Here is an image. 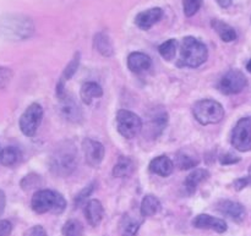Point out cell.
<instances>
[{
    "label": "cell",
    "mask_w": 251,
    "mask_h": 236,
    "mask_svg": "<svg viewBox=\"0 0 251 236\" xmlns=\"http://www.w3.org/2000/svg\"><path fill=\"white\" fill-rule=\"evenodd\" d=\"M78 165V153L71 141H63L55 147L50 156L49 168L56 176L71 175Z\"/></svg>",
    "instance_id": "6da1fadb"
},
{
    "label": "cell",
    "mask_w": 251,
    "mask_h": 236,
    "mask_svg": "<svg viewBox=\"0 0 251 236\" xmlns=\"http://www.w3.org/2000/svg\"><path fill=\"white\" fill-rule=\"evenodd\" d=\"M34 33V24L28 16L20 14L0 17V36L10 41H24Z\"/></svg>",
    "instance_id": "7a4b0ae2"
},
{
    "label": "cell",
    "mask_w": 251,
    "mask_h": 236,
    "mask_svg": "<svg viewBox=\"0 0 251 236\" xmlns=\"http://www.w3.org/2000/svg\"><path fill=\"white\" fill-rule=\"evenodd\" d=\"M208 58L207 47L196 39L195 37L188 36L181 41L180 59L176 65L179 68L195 69L206 63Z\"/></svg>",
    "instance_id": "3957f363"
},
{
    "label": "cell",
    "mask_w": 251,
    "mask_h": 236,
    "mask_svg": "<svg viewBox=\"0 0 251 236\" xmlns=\"http://www.w3.org/2000/svg\"><path fill=\"white\" fill-rule=\"evenodd\" d=\"M31 207L38 214H61L66 208V201L61 193L53 190H39L33 195Z\"/></svg>",
    "instance_id": "277c9868"
},
{
    "label": "cell",
    "mask_w": 251,
    "mask_h": 236,
    "mask_svg": "<svg viewBox=\"0 0 251 236\" xmlns=\"http://www.w3.org/2000/svg\"><path fill=\"white\" fill-rule=\"evenodd\" d=\"M193 114L202 125L218 124L225 118V108L217 100L202 99L194 104Z\"/></svg>",
    "instance_id": "5b68a950"
},
{
    "label": "cell",
    "mask_w": 251,
    "mask_h": 236,
    "mask_svg": "<svg viewBox=\"0 0 251 236\" xmlns=\"http://www.w3.org/2000/svg\"><path fill=\"white\" fill-rule=\"evenodd\" d=\"M144 127L142 120L139 115L126 109H120L117 113L118 132L125 139H134Z\"/></svg>",
    "instance_id": "8992f818"
},
{
    "label": "cell",
    "mask_w": 251,
    "mask_h": 236,
    "mask_svg": "<svg viewBox=\"0 0 251 236\" xmlns=\"http://www.w3.org/2000/svg\"><path fill=\"white\" fill-rule=\"evenodd\" d=\"M43 120V108L38 103L29 105L20 118V130L27 137H33Z\"/></svg>",
    "instance_id": "52a82bcc"
},
{
    "label": "cell",
    "mask_w": 251,
    "mask_h": 236,
    "mask_svg": "<svg viewBox=\"0 0 251 236\" xmlns=\"http://www.w3.org/2000/svg\"><path fill=\"white\" fill-rule=\"evenodd\" d=\"M230 142L237 151H251V117L243 118L237 122L233 129Z\"/></svg>",
    "instance_id": "ba28073f"
},
{
    "label": "cell",
    "mask_w": 251,
    "mask_h": 236,
    "mask_svg": "<svg viewBox=\"0 0 251 236\" xmlns=\"http://www.w3.org/2000/svg\"><path fill=\"white\" fill-rule=\"evenodd\" d=\"M248 86V78L239 70H229L221 77L218 90L226 95L238 94Z\"/></svg>",
    "instance_id": "9c48e42d"
},
{
    "label": "cell",
    "mask_w": 251,
    "mask_h": 236,
    "mask_svg": "<svg viewBox=\"0 0 251 236\" xmlns=\"http://www.w3.org/2000/svg\"><path fill=\"white\" fill-rule=\"evenodd\" d=\"M168 124V113L162 107H156L151 109L147 115L146 134L151 139H157L162 135Z\"/></svg>",
    "instance_id": "30bf717a"
},
{
    "label": "cell",
    "mask_w": 251,
    "mask_h": 236,
    "mask_svg": "<svg viewBox=\"0 0 251 236\" xmlns=\"http://www.w3.org/2000/svg\"><path fill=\"white\" fill-rule=\"evenodd\" d=\"M82 151L88 165L93 168L100 165L105 153L104 146L100 142L92 139H85L82 142Z\"/></svg>",
    "instance_id": "8fae6325"
},
{
    "label": "cell",
    "mask_w": 251,
    "mask_h": 236,
    "mask_svg": "<svg viewBox=\"0 0 251 236\" xmlns=\"http://www.w3.org/2000/svg\"><path fill=\"white\" fill-rule=\"evenodd\" d=\"M193 227H195L196 229L213 230V232L218 233V234L226 233L228 229V225L225 220L212 217L210 214H199L198 217L194 218Z\"/></svg>",
    "instance_id": "7c38bea8"
},
{
    "label": "cell",
    "mask_w": 251,
    "mask_h": 236,
    "mask_svg": "<svg viewBox=\"0 0 251 236\" xmlns=\"http://www.w3.org/2000/svg\"><path fill=\"white\" fill-rule=\"evenodd\" d=\"M78 65H80V53H76L75 55H74V58L70 60V63H69L68 65H66V68L64 69L60 80H59L58 83H56L55 92H56V97H58L59 100L64 99V98L68 95L65 91V83L68 82L69 80L73 78V76L75 75L76 71H77Z\"/></svg>",
    "instance_id": "4fadbf2b"
},
{
    "label": "cell",
    "mask_w": 251,
    "mask_h": 236,
    "mask_svg": "<svg viewBox=\"0 0 251 236\" xmlns=\"http://www.w3.org/2000/svg\"><path fill=\"white\" fill-rule=\"evenodd\" d=\"M60 114L66 121L73 124H80L82 121V109L75 99L69 95L60 100Z\"/></svg>",
    "instance_id": "5bb4252c"
},
{
    "label": "cell",
    "mask_w": 251,
    "mask_h": 236,
    "mask_svg": "<svg viewBox=\"0 0 251 236\" xmlns=\"http://www.w3.org/2000/svg\"><path fill=\"white\" fill-rule=\"evenodd\" d=\"M162 17H163V10L161 7H152L137 14L135 17V24L142 31H149L153 24L161 21Z\"/></svg>",
    "instance_id": "9a60e30c"
},
{
    "label": "cell",
    "mask_w": 251,
    "mask_h": 236,
    "mask_svg": "<svg viewBox=\"0 0 251 236\" xmlns=\"http://www.w3.org/2000/svg\"><path fill=\"white\" fill-rule=\"evenodd\" d=\"M216 210L222 213L226 217L230 218L237 223H242L245 218V208L239 202H234L230 200H225L218 202Z\"/></svg>",
    "instance_id": "2e32d148"
},
{
    "label": "cell",
    "mask_w": 251,
    "mask_h": 236,
    "mask_svg": "<svg viewBox=\"0 0 251 236\" xmlns=\"http://www.w3.org/2000/svg\"><path fill=\"white\" fill-rule=\"evenodd\" d=\"M200 164V157L198 152L191 147H184L179 149L176 156V165L180 170H189Z\"/></svg>",
    "instance_id": "e0dca14e"
},
{
    "label": "cell",
    "mask_w": 251,
    "mask_h": 236,
    "mask_svg": "<svg viewBox=\"0 0 251 236\" xmlns=\"http://www.w3.org/2000/svg\"><path fill=\"white\" fill-rule=\"evenodd\" d=\"M174 170V163L169 157L159 156L152 159L150 163V171L162 178H168Z\"/></svg>",
    "instance_id": "ac0fdd59"
},
{
    "label": "cell",
    "mask_w": 251,
    "mask_h": 236,
    "mask_svg": "<svg viewBox=\"0 0 251 236\" xmlns=\"http://www.w3.org/2000/svg\"><path fill=\"white\" fill-rule=\"evenodd\" d=\"M152 66V60L149 55L141 51H134L127 56V68L135 73L147 71Z\"/></svg>",
    "instance_id": "d6986e66"
},
{
    "label": "cell",
    "mask_w": 251,
    "mask_h": 236,
    "mask_svg": "<svg viewBox=\"0 0 251 236\" xmlns=\"http://www.w3.org/2000/svg\"><path fill=\"white\" fill-rule=\"evenodd\" d=\"M104 208L98 200H91L85 206V217L91 227H97L102 222Z\"/></svg>",
    "instance_id": "ffe728a7"
},
{
    "label": "cell",
    "mask_w": 251,
    "mask_h": 236,
    "mask_svg": "<svg viewBox=\"0 0 251 236\" xmlns=\"http://www.w3.org/2000/svg\"><path fill=\"white\" fill-rule=\"evenodd\" d=\"M210 178V171L207 169H195L186 176L184 181V188L188 195H193L196 192L199 185Z\"/></svg>",
    "instance_id": "44dd1931"
},
{
    "label": "cell",
    "mask_w": 251,
    "mask_h": 236,
    "mask_svg": "<svg viewBox=\"0 0 251 236\" xmlns=\"http://www.w3.org/2000/svg\"><path fill=\"white\" fill-rule=\"evenodd\" d=\"M103 95V90L97 82H85L80 90V97L85 104L91 105L93 100L100 99Z\"/></svg>",
    "instance_id": "7402d4cb"
},
{
    "label": "cell",
    "mask_w": 251,
    "mask_h": 236,
    "mask_svg": "<svg viewBox=\"0 0 251 236\" xmlns=\"http://www.w3.org/2000/svg\"><path fill=\"white\" fill-rule=\"evenodd\" d=\"M93 47H95L98 53L102 54L103 56H107V58L114 54L112 41H110L109 36L104 32H98L97 34H95V37H93Z\"/></svg>",
    "instance_id": "603a6c76"
},
{
    "label": "cell",
    "mask_w": 251,
    "mask_h": 236,
    "mask_svg": "<svg viewBox=\"0 0 251 236\" xmlns=\"http://www.w3.org/2000/svg\"><path fill=\"white\" fill-rule=\"evenodd\" d=\"M211 26L217 32L220 38L223 42H226V43H230V42H234L237 39V32H235V29L228 24H226V22L221 21V20H212L211 21Z\"/></svg>",
    "instance_id": "cb8c5ba5"
},
{
    "label": "cell",
    "mask_w": 251,
    "mask_h": 236,
    "mask_svg": "<svg viewBox=\"0 0 251 236\" xmlns=\"http://www.w3.org/2000/svg\"><path fill=\"white\" fill-rule=\"evenodd\" d=\"M135 170V163L130 157L122 156L118 159L117 164L113 168V176L114 178H126L130 176Z\"/></svg>",
    "instance_id": "d4e9b609"
},
{
    "label": "cell",
    "mask_w": 251,
    "mask_h": 236,
    "mask_svg": "<svg viewBox=\"0 0 251 236\" xmlns=\"http://www.w3.org/2000/svg\"><path fill=\"white\" fill-rule=\"evenodd\" d=\"M159 211H161V202L158 198L153 195L145 196L141 202V207H140L142 217H152L157 214Z\"/></svg>",
    "instance_id": "484cf974"
},
{
    "label": "cell",
    "mask_w": 251,
    "mask_h": 236,
    "mask_svg": "<svg viewBox=\"0 0 251 236\" xmlns=\"http://www.w3.org/2000/svg\"><path fill=\"white\" fill-rule=\"evenodd\" d=\"M140 227H141V220L125 214L120 222V234L122 236H137Z\"/></svg>",
    "instance_id": "4316f807"
},
{
    "label": "cell",
    "mask_w": 251,
    "mask_h": 236,
    "mask_svg": "<svg viewBox=\"0 0 251 236\" xmlns=\"http://www.w3.org/2000/svg\"><path fill=\"white\" fill-rule=\"evenodd\" d=\"M21 159V152L17 147H6L0 151V163L4 166H12Z\"/></svg>",
    "instance_id": "83f0119b"
},
{
    "label": "cell",
    "mask_w": 251,
    "mask_h": 236,
    "mask_svg": "<svg viewBox=\"0 0 251 236\" xmlns=\"http://www.w3.org/2000/svg\"><path fill=\"white\" fill-rule=\"evenodd\" d=\"M64 236H83V225L77 219H69L64 224L63 229Z\"/></svg>",
    "instance_id": "f1b7e54d"
},
{
    "label": "cell",
    "mask_w": 251,
    "mask_h": 236,
    "mask_svg": "<svg viewBox=\"0 0 251 236\" xmlns=\"http://www.w3.org/2000/svg\"><path fill=\"white\" fill-rule=\"evenodd\" d=\"M176 48H178V42L176 39H168L159 46L158 51L164 60L169 61L176 56Z\"/></svg>",
    "instance_id": "f546056e"
},
{
    "label": "cell",
    "mask_w": 251,
    "mask_h": 236,
    "mask_svg": "<svg viewBox=\"0 0 251 236\" xmlns=\"http://www.w3.org/2000/svg\"><path fill=\"white\" fill-rule=\"evenodd\" d=\"M95 190H96V181H92V183L88 184L86 188H83L82 190L77 193L75 200H74V205H75V207H80V206H82L83 203L87 202V198L92 195Z\"/></svg>",
    "instance_id": "4dcf8cb0"
},
{
    "label": "cell",
    "mask_w": 251,
    "mask_h": 236,
    "mask_svg": "<svg viewBox=\"0 0 251 236\" xmlns=\"http://www.w3.org/2000/svg\"><path fill=\"white\" fill-rule=\"evenodd\" d=\"M202 6V0H183V11L186 17H193Z\"/></svg>",
    "instance_id": "1f68e13d"
},
{
    "label": "cell",
    "mask_w": 251,
    "mask_h": 236,
    "mask_svg": "<svg viewBox=\"0 0 251 236\" xmlns=\"http://www.w3.org/2000/svg\"><path fill=\"white\" fill-rule=\"evenodd\" d=\"M42 180L38 175L36 174H29L26 178L22 179L21 181V188L24 190H32V189H36L37 186L41 185Z\"/></svg>",
    "instance_id": "d6a6232c"
},
{
    "label": "cell",
    "mask_w": 251,
    "mask_h": 236,
    "mask_svg": "<svg viewBox=\"0 0 251 236\" xmlns=\"http://www.w3.org/2000/svg\"><path fill=\"white\" fill-rule=\"evenodd\" d=\"M12 76H14V73H12L10 69L0 66V88L6 87L10 83V81H11Z\"/></svg>",
    "instance_id": "836d02e7"
},
{
    "label": "cell",
    "mask_w": 251,
    "mask_h": 236,
    "mask_svg": "<svg viewBox=\"0 0 251 236\" xmlns=\"http://www.w3.org/2000/svg\"><path fill=\"white\" fill-rule=\"evenodd\" d=\"M242 161V158L233 153H223L220 156V163L222 165H233Z\"/></svg>",
    "instance_id": "e575fe53"
},
{
    "label": "cell",
    "mask_w": 251,
    "mask_h": 236,
    "mask_svg": "<svg viewBox=\"0 0 251 236\" xmlns=\"http://www.w3.org/2000/svg\"><path fill=\"white\" fill-rule=\"evenodd\" d=\"M12 232V224L9 220H0V236H10Z\"/></svg>",
    "instance_id": "d590c367"
},
{
    "label": "cell",
    "mask_w": 251,
    "mask_h": 236,
    "mask_svg": "<svg viewBox=\"0 0 251 236\" xmlns=\"http://www.w3.org/2000/svg\"><path fill=\"white\" fill-rule=\"evenodd\" d=\"M25 236H48V235H47L46 230H44L43 228L37 225V227H33L31 228V229L27 230Z\"/></svg>",
    "instance_id": "8d00e7d4"
},
{
    "label": "cell",
    "mask_w": 251,
    "mask_h": 236,
    "mask_svg": "<svg viewBox=\"0 0 251 236\" xmlns=\"http://www.w3.org/2000/svg\"><path fill=\"white\" fill-rule=\"evenodd\" d=\"M233 186H234V189L237 191H242L243 189H245L247 186H249V180H248V178L237 179V180L233 183Z\"/></svg>",
    "instance_id": "74e56055"
},
{
    "label": "cell",
    "mask_w": 251,
    "mask_h": 236,
    "mask_svg": "<svg viewBox=\"0 0 251 236\" xmlns=\"http://www.w3.org/2000/svg\"><path fill=\"white\" fill-rule=\"evenodd\" d=\"M5 208V193L0 190V215L2 214Z\"/></svg>",
    "instance_id": "f35d334b"
},
{
    "label": "cell",
    "mask_w": 251,
    "mask_h": 236,
    "mask_svg": "<svg viewBox=\"0 0 251 236\" xmlns=\"http://www.w3.org/2000/svg\"><path fill=\"white\" fill-rule=\"evenodd\" d=\"M217 1V4L220 5L221 7H228L232 5L233 0H216Z\"/></svg>",
    "instance_id": "ab89813d"
},
{
    "label": "cell",
    "mask_w": 251,
    "mask_h": 236,
    "mask_svg": "<svg viewBox=\"0 0 251 236\" xmlns=\"http://www.w3.org/2000/svg\"><path fill=\"white\" fill-rule=\"evenodd\" d=\"M248 180H249V185H251V166L249 168V173H248Z\"/></svg>",
    "instance_id": "60d3db41"
},
{
    "label": "cell",
    "mask_w": 251,
    "mask_h": 236,
    "mask_svg": "<svg viewBox=\"0 0 251 236\" xmlns=\"http://www.w3.org/2000/svg\"><path fill=\"white\" fill-rule=\"evenodd\" d=\"M247 69H248V71L251 73V59L249 60V63L247 64Z\"/></svg>",
    "instance_id": "b9f144b4"
}]
</instances>
